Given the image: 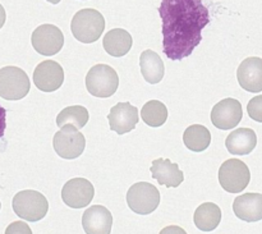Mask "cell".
<instances>
[{
    "label": "cell",
    "mask_w": 262,
    "mask_h": 234,
    "mask_svg": "<svg viewBox=\"0 0 262 234\" xmlns=\"http://www.w3.org/2000/svg\"><path fill=\"white\" fill-rule=\"evenodd\" d=\"M164 54L171 60H182L202 41V30L210 23V13L202 0H161Z\"/></svg>",
    "instance_id": "1"
},
{
    "label": "cell",
    "mask_w": 262,
    "mask_h": 234,
    "mask_svg": "<svg viewBox=\"0 0 262 234\" xmlns=\"http://www.w3.org/2000/svg\"><path fill=\"white\" fill-rule=\"evenodd\" d=\"M104 30V15L92 8L77 12L71 23V31L74 38L83 44H92L99 40Z\"/></svg>",
    "instance_id": "2"
},
{
    "label": "cell",
    "mask_w": 262,
    "mask_h": 234,
    "mask_svg": "<svg viewBox=\"0 0 262 234\" xmlns=\"http://www.w3.org/2000/svg\"><path fill=\"white\" fill-rule=\"evenodd\" d=\"M13 210L22 220L38 222L48 214L49 202L38 191L25 189L18 192L12 201Z\"/></svg>",
    "instance_id": "3"
},
{
    "label": "cell",
    "mask_w": 262,
    "mask_h": 234,
    "mask_svg": "<svg viewBox=\"0 0 262 234\" xmlns=\"http://www.w3.org/2000/svg\"><path fill=\"white\" fill-rule=\"evenodd\" d=\"M119 86V77L107 64H96L89 71L86 76L87 91L95 97L106 99L117 92Z\"/></svg>",
    "instance_id": "4"
},
{
    "label": "cell",
    "mask_w": 262,
    "mask_h": 234,
    "mask_svg": "<svg viewBox=\"0 0 262 234\" xmlns=\"http://www.w3.org/2000/svg\"><path fill=\"white\" fill-rule=\"evenodd\" d=\"M30 89V78L23 69L13 66L0 69V97L17 101L27 96Z\"/></svg>",
    "instance_id": "5"
},
{
    "label": "cell",
    "mask_w": 262,
    "mask_h": 234,
    "mask_svg": "<svg viewBox=\"0 0 262 234\" xmlns=\"http://www.w3.org/2000/svg\"><path fill=\"white\" fill-rule=\"evenodd\" d=\"M160 192L148 182H138L130 186L127 192V204L133 212L148 215L160 205Z\"/></svg>",
    "instance_id": "6"
},
{
    "label": "cell",
    "mask_w": 262,
    "mask_h": 234,
    "mask_svg": "<svg viewBox=\"0 0 262 234\" xmlns=\"http://www.w3.org/2000/svg\"><path fill=\"white\" fill-rule=\"evenodd\" d=\"M55 153L61 159L73 160L82 155L86 147V138L74 125H63L53 138Z\"/></svg>",
    "instance_id": "7"
},
{
    "label": "cell",
    "mask_w": 262,
    "mask_h": 234,
    "mask_svg": "<svg viewBox=\"0 0 262 234\" xmlns=\"http://www.w3.org/2000/svg\"><path fill=\"white\" fill-rule=\"evenodd\" d=\"M251 181L248 166L239 159L224 161L219 169V182L223 189L229 194H239L247 188Z\"/></svg>",
    "instance_id": "8"
},
{
    "label": "cell",
    "mask_w": 262,
    "mask_h": 234,
    "mask_svg": "<svg viewBox=\"0 0 262 234\" xmlns=\"http://www.w3.org/2000/svg\"><path fill=\"white\" fill-rule=\"evenodd\" d=\"M31 44L38 54L43 56H53L58 54L64 46V35L59 27L54 25H41L31 36Z\"/></svg>",
    "instance_id": "9"
},
{
    "label": "cell",
    "mask_w": 262,
    "mask_h": 234,
    "mask_svg": "<svg viewBox=\"0 0 262 234\" xmlns=\"http://www.w3.org/2000/svg\"><path fill=\"white\" fill-rule=\"evenodd\" d=\"M95 188L84 178L69 179L61 189V200L72 209H83L94 200Z\"/></svg>",
    "instance_id": "10"
},
{
    "label": "cell",
    "mask_w": 262,
    "mask_h": 234,
    "mask_svg": "<svg viewBox=\"0 0 262 234\" xmlns=\"http://www.w3.org/2000/svg\"><path fill=\"white\" fill-rule=\"evenodd\" d=\"M243 118L242 104L235 99L222 100L211 110V122L216 128L223 131L233 130Z\"/></svg>",
    "instance_id": "11"
},
{
    "label": "cell",
    "mask_w": 262,
    "mask_h": 234,
    "mask_svg": "<svg viewBox=\"0 0 262 234\" xmlns=\"http://www.w3.org/2000/svg\"><path fill=\"white\" fill-rule=\"evenodd\" d=\"M64 82L63 67L55 60H43L33 71V83L40 91L54 92Z\"/></svg>",
    "instance_id": "12"
},
{
    "label": "cell",
    "mask_w": 262,
    "mask_h": 234,
    "mask_svg": "<svg viewBox=\"0 0 262 234\" xmlns=\"http://www.w3.org/2000/svg\"><path fill=\"white\" fill-rule=\"evenodd\" d=\"M110 130L117 132L118 135H124L136 128L138 120V109L133 107L130 102H119L112 108L109 115Z\"/></svg>",
    "instance_id": "13"
},
{
    "label": "cell",
    "mask_w": 262,
    "mask_h": 234,
    "mask_svg": "<svg viewBox=\"0 0 262 234\" xmlns=\"http://www.w3.org/2000/svg\"><path fill=\"white\" fill-rule=\"evenodd\" d=\"M82 227L86 234H110L113 227L112 212L101 205L90 206L83 212Z\"/></svg>",
    "instance_id": "14"
},
{
    "label": "cell",
    "mask_w": 262,
    "mask_h": 234,
    "mask_svg": "<svg viewBox=\"0 0 262 234\" xmlns=\"http://www.w3.org/2000/svg\"><path fill=\"white\" fill-rule=\"evenodd\" d=\"M237 78L241 87L248 92L262 91V59L251 56L239 64Z\"/></svg>",
    "instance_id": "15"
},
{
    "label": "cell",
    "mask_w": 262,
    "mask_h": 234,
    "mask_svg": "<svg viewBox=\"0 0 262 234\" xmlns=\"http://www.w3.org/2000/svg\"><path fill=\"white\" fill-rule=\"evenodd\" d=\"M150 171L152 178L156 179L159 184L168 188H177L184 181V174L179 169L178 164L171 163L169 159H155L151 164Z\"/></svg>",
    "instance_id": "16"
},
{
    "label": "cell",
    "mask_w": 262,
    "mask_h": 234,
    "mask_svg": "<svg viewBox=\"0 0 262 234\" xmlns=\"http://www.w3.org/2000/svg\"><path fill=\"white\" fill-rule=\"evenodd\" d=\"M233 211L238 219L247 223L262 220V195L245 194L233 202Z\"/></svg>",
    "instance_id": "17"
},
{
    "label": "cell",
    "mask_w": 262,
    "mask_h": 234,
    "mask_svg": "<svg viewBox=\"0 0 262 234\" xmlns=\"http://www.w3.org/2000/svg\"><path fill=\"white\" fill-rule=\"evenodd\" d=\"M257 145V136L251 128H237L225 140V146L232 155H248Z\"/></svg>",
    "instance_id": "18"
},
{
    "label": "cell",
    "mask_w": 262,
    "mask_h": 234,
    "mask_svg": "<svg viewBox=\"0 0 262 234\" xmlns=\"http://www.w3.org/2000/svg\"><path fill=\"white\" fill-rule=\"evenodd\" d=\"M133 45V38L128 31L123 28L110 30L102 40V46L110 56L120 58L129 53Z\"/></svg>",
    "instance_id": "19"
},
{
    "label": "cell",
    "mask_w": 262,
    "mask_h": 234,
    "mask_svg": "<svg viewBox=\"0 0 262 234\" xmlns=\"http://www.w3.org/2000/svg\"><path fill=\"white\" fill-rule=\"evenodd\" d=\"M140 67L143 78L148 83L156 84L164 78L165 73L164 61L161 60V56H159V54L154 50H145L141 54Z\"/></svg>",
    "instance_id": "20"
},
{
    "label": "cell",
    "mask_w": 262,
    "mask_h": 234,
    "mask_svg": "<svg viewBox=\"0 0 262 234\" xmlns=\"http://www.w3.org/2000/svg\"><path fill=\"white\" fill-rule=\"evenodd\" d=\"M222 220V210L216 204L205 202L194 211V225L202 232H212L216 229Z\"/></svg>",
    "instance_id": "21"
},
{
    "label": "cell",
    "mask_w": 262,
    "mask_h": 234,
    "mask_svg": "<svg viewBox=\"0 0 262 234\" xmlns=\"http://www.w3.org/2000/svg\"><path fill=\"white\" fill-rule=\"evenodd\" d=\"M183 142L188 150L193 153H202L211 143V133L205 125L192 124L184 131Z\"/></svg>",
    "instance_id": "22"
},
{
    "label": "cell",
    "mask_w": 262,
    "mask_h": 234,
    "mask_svg": "<svg viewBox=\"0 0 262 234\" xmlns=\"http://www.w3.org/2000/svg\"><path fill=\"white\" fill-rule=\"evenodd\" d=\"M141 119L148 127H161L168 119V109L159 100H151V101L146 102L141 109Z\"/></svg>",
    "instance_id": "23"
},
{
    "label": "cell",
    "mask_w": 262,
    "mask_h": 234,
    "mask_svg": "<svg viewBox=\"0 0 262 234\" xmlns=\"http://www.w3.org/2000/svg\"><path fill=\"white\" fill-rule=\"evenodd\" d=\"M89 119V112H87L86 108L81 107V105H73V107L64 108L59 113L58 117H56V124H58L59 128H61L63 125L71 124L81 130L87 124Z\"/></svg>",
    "instance_id": "24"
},
{
    "label": "cell",
    "mask_w": 262,
    "mask_h": 234,
    "mask_svg": "<svg viewBox=\"0 0 262 234\" xmlns=\"http://www.w3.org/2000/svg\"><path fill=\"white\" fill-rule=\"evenodd\" d=\"M247 113L250 118H252L253 120L262 123V95L252 97L248 101Z\"/></svg>",
    "instance_id": "25"
},
{
    "label": "cell",
    "mask_w": 262,
    "mask_h": 234,
    "mask_svg": "<svg viewBox=\"0 0 262 234\" xmlns=\"http://www.w3.org/2000/svg\"><path fill=\"white\" fill-rule=\"evenodd\" d=\"M5 234H32V230L25 222H14L8 225Z\"/></svg>",
    "instance_id": "26"
},
{
    "label": "cell",
    "mask_w": 262,
    "mask_h": 234,
    "mask_svg": "<svg viewBox=\"0 0 262 234\" xmlns=\"http://www.w3.org/2000/svg\"><path fill=\"white\" fill-rule=\"evenodd\" d=\"M7 128V110L0 105V138L4 136Z\"/></svg>",
    "instance_id": "27"
},
{
    "label": "cell",
    "mask_w": 262,
    "mask_h": 234,
    "mask_svg": "<svg viewBox=\"0 0 262 234\" xmlns=\"http://www.w3.org/2000/svg\"><path fill=\"white\" fill-rule=\"evenodd\" d=\"M159 234H187V232L178 225H169V227L164 228Z\"/></svg>",
    "instance_id": "28"
},
{
    "label": "cell",
    "mask_w": 262,
    "mask_h": 234,
    "mask_svg": "<svg viewBox=\"0 0 262 234\" xmlns=\"http://www.w3.org/2000/svg\"><path fill=\"white\" fill-rule=\"evenodd\" d=\"M5 19H7V14H5V9L2 4H0V28L4 26Z\"/></svg>",
    "instance_id": "29"
},
{
    "label": "cell",
    "mask_w": 262,
    "mask_h": 234,
    "mask_svg": "<svg viewBox=\"0 0 262 234\" xmlns=\"http://www.w3.org/2000/svg\"><path fill=\"white\" fill-rule=\"evenodd\" d=\"M49 3H51V4H59V2H60V0H48Z\"/></svg>",
    "instance_id": "30"
},
{
    "label": "cell",
    "mask_w": 262,
    "mask_h": 234,
    "mask_svg": "<svg viewBox=\"0 0 262 234\" xmlns=\"http://www.w3.org/2000/svg\"><path fill=\"white\" fill-rule=\"evenodd\" d=\"M0 209H2V204H0Z\"/></svg>",
    "instance_id": "31"
}]
</instances>
